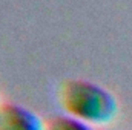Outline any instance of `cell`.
I'll return each instance as SVG.
<instances>
[{
	"label": "cell",
	"mask_w": 132,
	"mask_h": 130,
	"mask_svg": "<svg viewBox=\"0 0 132 130\" xmlns=\"http://www.w3.org/2000/svg\"><path fill=\"white\" fill-rule=\"evenodd\" d=\"M59 103L63 113L89 126H101L117 115V101L111 92L86 80H68L60 86Z\"/></svg>",
	"instance_id": "obj_1"
},
{
	"label": "cell",
	"mask_w": 132,
	"mask_h": 130,
	"mask_svg": "<svg viewBox=\"0 0 132 130\" xmlns=\"http://www.w3.org/2000/svg\"><path fill=\"white\" fill-rule=\"evenodd\" d=\"M0 130H45V119L20 104L0 103Z\"/></svg>",
	"instance_id": "obj_2"
},
{
	"label": "cell",
	"mask_w": 132,
	"mask_h": 130,
	"mask_svg": "<svg viewBox=\"0 0 132 130\" xmlns=\"http://www.w3.org/2000/svg\"><path fill=\"white\" fill-rule=\"evenodd\" d=\"M45 130H94V126H89L66 113H62V115H54L46 118Z\"/></svg>",
	"instance_id": "obj_3"
}]
</instances>
